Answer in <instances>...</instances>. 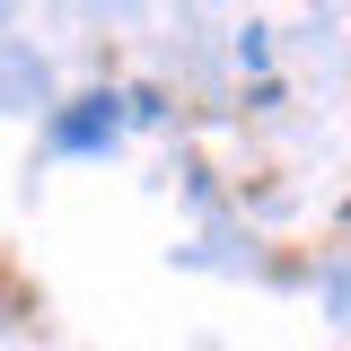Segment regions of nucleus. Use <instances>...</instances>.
Here are the masks:
<instances>
[{"label":"nucleus","mask_w":351,"mask_h":351,"mask_svg":"<svg viewBox=\"0 0 351 351\" xmlns=\"http://www.w3.org/2000/svg\"><path fill=\"white\" fill-rule=\"evenodd\" d=\"M114 123H123V106H114V97H80L71 114H53V149H106Z\"/></svg>","instance_id":"nucleus-1"}]
</instances>
